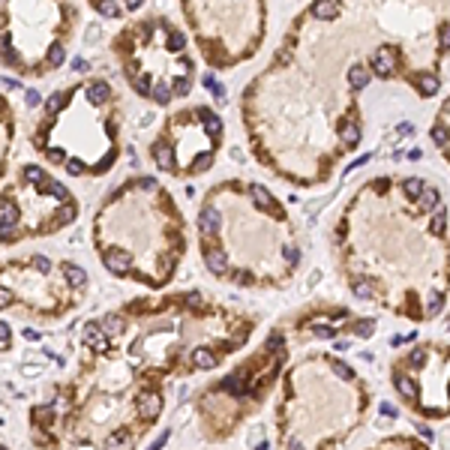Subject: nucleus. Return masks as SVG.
Returning a JSON list of instances; mask_svg holds the SVG:
<instances>
[{"label": "nucleus", "mask_w": 450, "mask_h": 450, "mask_svg": "<svg viewBox=\"0 0 450 450\" xmlns=\"http://www.w3.org/2000/svg\"><path fill=\"white\" fill-rule=\"evenodd\" d=\"M102 261H105V267L111 273H126L129 264H132V255L123 252V249H108V252H102Z\"/></svg>", "instance_id": "1"}, {"label": "nucleus", "mask_w": 450, "mask_h": 450, "mask_svg": "<svg viewBox=\"0 0 450 450\" xmlns=\"http://www.w3.org/2000/svg\"><path fill=\"white\" fill-rule=\"evenodd\" d=\"M84 342L93 348V351H105V333H102V324H84Z\"/></svg>", "instance_id": "2"}, {"label": "nucleus", "mask_w": 450, "mask_h": 450, "mask_svg": "<svg viewBox=\"0 0 450 450\" xmlns=\"http://www.w3.org/2000/svg\"><path fill=\"white\" fill-rule=\"evenodd\" d=\"M198 228H201V234H213L216 228H219V213H216V207H201V216H198Z\"/></svg>", "instance_id": "3"}, {"label": "nucleus", "mask_w": 450, "mask_h": 450, "mask_svg": "<svg viewBox=\"0 0 450 450\" xmlns=\"http://www.w3.org/2000/svg\"><path fill=\"white\" fill-rule=\"evenodd\" d=\"M153 159H156V165H159L162 171H174V153H171V147L165 141L153 144Z\"/></svg>", "instance_id": "4"}, {"label": "nucleus", "mask_w": 450, "mask_h": 450, "mask_svg": "<svg viewBox=\"0 0 450 450\" xmlns=\"http://www.w3.org/2000/svg\"><path fill=\"white\" fill-rule=\"evenodd\" d=\"M159 408H162V399L156 393H141V396H138V411H141L144 417H156Z\"/></svg>", "instance_id": "5"}, {"label": "nucleus", "mask_w": 450, "mask_h": 450, "mask_svg": "<svg viewBox=\"0 0 450 450\" xmlns=\"http://www.w3.org/2000/svg\"><path fill=\"white\" fill-rule=\"evenodd\" d=\"M372 72H375V75H384V78L393 72V57H390L387 48H381V51L372 54Z\"/></svg>", "instance_id": "6"}, {"label": "nucleus", "mask_w": 450, "mask_h": 450, "mask_svg": "<svg viewBox=\"0 0 450 450\" xmlns=\"http://www.w3.org/2000/svg\"><path fill=\"white\" fill-rule=\"evenodd\" d=\"M63 276H66V282H69L72 288H81V285L87 282V273H84L78 264H63Z\"/></svg>", "instance_id": "7"}, {"label": "nucleus", "mask_w": 450, "mask_h": 450, "mask_svg": "<svg viewBox=\"0 0 450 450\" xmlns=\"http://www.w3.org/2000/svg\"><path fill=\"white\" fill-rule=\"evenodd\" d=\"M198 117L204 120V126H207V132H210L213 138H216V135L222 132V120H219V117H216V114H213L210 108H198Z\"/></svg>", "instance_id": "8"}, {"label": "nucleus", "mask_w": 450, "mask_h": 450, "mask_svg": "<svg viewBox=\"0 0 450 450\" xmlns=\"http://www.w3.org/2000/svg\"><path fill=\"white\" fill-rule=\"evenodd\" d=\"M204 261H207V267H210L213 273H222L225 264H228L225 252H219V249H207V252H204Z\"/></svg>", "instance_id": "9"}, {"label": "nucleus", "mask_w": 450, "mask_h": 450, "mask_svg": "<svg viewBox=\"0 0 450 450\" xmlns=\"http://www.w3.org/2000/svg\"><path fill=\"white\" fill-rule=\"evenodd\" d=\"M108 93H111V90H108V84H105V81H93V84L87 87V99H90L93 105H102V102L108 99Z\"/></svg>", "instance_id": "10"}, {"label": "nucleus", "mask_w": 450, "mask_h": 450, "mask_svg": "<svg viewBox=\"0 0 450 450\" xmlns=\"http://www.w3.org/2000/svg\"><path fill=\"white\" fill-rule=\"evenodd\" d=\"M393 384L399 387V393H402L405 399H414V381H411L405 372H393Z\"/></svg>", "instance_id": "11"}, {"label": "nucleus", "mask_w": 450, "mask_h": 450, "mask_svg": "<svg viewBox=\"0 0 450 450\" xmlns=\"http://www.w3.org/2000/svg\"><path fill=\"white\" fill-rule=\"evenodd\" d=\"M348 84H351L354 90H363V87L369 84V75H366L363 66H351V69H348Z\"/></svg>", "instance_id": "12"}, {"label": "nucleus", "mask_w": 450, "mask_h": 450, "mask_svg": "<svg viewBox=\"0 0 450 450\" xmlns=\"http://www.w3.org/2000/svg\"><path fill=\"white\" fill-rule=\"evenodd\" d=\"M249 192H252V201H255L261 210H270V207H273V201H270V192H267V189H264L261 183H252V189H249Z\"/></svg>", "instance_id": "13"}, {"label": "nucleus", "mask_w": 450, "mask_h": 450, "mask_svg": "<svg viewBox=\"0 0 450 450\" xmlns=\"http://www.w3.org/2000/svg\"><path fill=\"white\" fill-rule=\"evenodd\" d=\"M192 363L195 366H201V369H210V366H216V357H213V351H207V348H195L192 351Z\"/></svg>", "instance_id": "14"}, {"label": "nucleus", "mask_w": 450, "mask_h": 450, "mask_svg": "<svg viewBox=\"0 0 450 450\" xmlns=\"http://www.w3.org/2000/svg\"><path fill=\"white\" fill-rule=\"evenodd\" d=\"M24 177L30 180L33 186H39V189H45V192H48V186L54 183V180H48V177H45V171H39V168H27V171H24Z\"/></svg>", "instance_id": "15"}, {"label": "nucleus", "mask_w": 450, "mask_h": 450, "mask_svg": "<svg viewBox=\"0 0 450 450\" xmlns=\"http://www.w3.org/2000/svg\"><path fill=\"white\" fill-rule=\"evenodd\" d=\"M222 387L228 390V393H234V396H243V393H246V387H243V375H240V372L228 375V378L222 381Z\"/></svg>", "instance_id": "16"}, {"label": "nucleus", "mask_w": 450, "mask_h": 450, "mask_svg": "<svg viewBox=\"0 0 450 450\" xmlns=\"http://www.w3.org/2000/svg\"><path fill=\"white\" fill-rule=\"evenodd\" d=\"M420 93H423V97H435V93H438V78H435V75H420Z\"/></svg>", "instance_id": "17"}, {"label": "nucleus", "mask_w": 450, "mask_h": 450, "mask_svg": "<svg viewBox=\"0 0 450 450\" xmlns=\"http://www.w3.org/2000/svg\"><path fill=\"white\" fill-rule=\"evenodd\" d=\"M312 12L318 18H333V15H339V3H315Z\"/></svg>", "instance_id": "18"}, {"label": "nucleus", "mask_w": 450, "mask_h": 450, "mask_svg": "<svg viewBox=\"0 0 450 450\" xmlns=\"http://www.w3.org/2000/svg\"><path fill=\"white\" fill-rule=\"evenodd\" d=\"M102 330H105L108 336H117V333H123V322L114 318V315H105V318H102Z\"/></svg>", "instance_id": "19"}, {"label": "nucleus", "mask_w": 450, "mask_h": 450, "mask_svg": "<svg viewBox=\"0 0 450 450\" xmlns=\"http://www.w3.org/2000/svg\"><path fill=\"white\" fill-rule=\"evenodd\" d=\"M372 330H375V322H372V318L351 324V333H354V336H372Z\"/></svg>", "instance_id": "20"}, {"label": "nucleus", "mask_w": 450, "mask_h": 450, "mask_svg": "<svg viewBox=\"0 0 450 450\" xmlns=\"http://www.w3.org/2000/svg\"><path fill=\"white\" fill-rule=\"evenodd\" d=\"M438 204V189H423V198H420V210H432Z\"/></svg>", "instance_id": "21"}, {"label": "nucleus", "mask_w": 450, "mask_h": 450, "mask_svg": "<svg viewBox=\"0 0 450 450\" xmlns=\"http://www.w3.org/2000/svg\"><path fill=\"white\" fill-rule=\"evenodd\" d=\"M63 102H66V93H54V97L45 102V111H48V114H57V111L63 108Z\"/></svg>", "instance_id": "22"}, {"label": "nucleus", "mask_w": 450, "mask_h": 450, "mask_svg": "<svg viewBox=\"0 0 450 450\" xmlns=\"http://www.w3.org/2000/svg\"><path fill=\"white\" fill-rule=\"evenodd\" d=\"M0 216H3V225H9V228H12V222H15V210H12L9 198H3V204H0Z\"/></svg>", "instance_id": "23"}, {"label": "nucleus", "mask_w": 450, "mask_h": 450, "mask_svg": "<svg viewBox=\"0 0 450 450\" xmlns=\"http://www.w3.org/2000/svg\"><path fill=\"white\" fill-rule=\"evenodd\" d=\"M342 138H345V144H348V147H354V144L360 141V129L354 126V123H348V126L342 129Z\"/></svg>", "instance_id": "24"}, {"label": "nucleus", "mask_w": 450, "mask_h": 450, "mask_svg": "<svg viewBox=\"0 0 450 450\" xmlns=\"http://www.w3.org/2000/svg\"><path fill=\"white\" fill-rule=\"evenodd\" d=\"M153 99H156V102H159V105H165V102H171V90H168V84H156V87H153Z\"/></svg>", "instance_id": "25"}, {"label": "nucleus", "mask_w": 450, "mask_h": 450, "mask_svg": "<svg viewBox=\"0 0 450 450\" xmlns=\"http://www.w3.org/2000/svg\"><path fill=\"white\" fill-rule=\"evenodd\" d=\"M402 192H405V195H420V192H423V183H420L417 177H408V180L402 183Z\"/></svg>", "instance_id": "26"}, {"label": "nucleus", "mask_w": 450, "mask_h": 450, "mask_svg": "<svg viewBox=\"0 0 450 450\" xmlns=\"http://www.w3.org/2000/svg\"><path fill=\"white\" fill-rule=\"evenodd\" d=\"M441 300H444V294H441V291H432V294H429V303H426L429 315H435V312L441 309Z\"/></svg>", "instance_id": "27"}, {"label": "nucleus", "mask_w": 450, "mask_h": 450, "mask_svg": "<svg viewBox=\"0 0 450 450\" xmlns=\"http://www.w3.org/2000/svg\"><path fill=\"white\" fill-rule=\"evenodd\" d=\"M135 93H141V97L150 93V78L147 75H135Z\"/></svg>", "instance_id": "28"}, {"label": "nucleus", "mask_w": 450, "mask_h": 450, "mask_svg": "<svg viewBox=\"0 0 450 450\" xmlns=\"http://www.w3.org/2000/svg\"><path fill=\"white\" fill-rule=\"evenodd\" d=\"M354 294H357L360 300H369V297H372V285L360 279V282H354Z\"/></svg>", "instance_id": "29"}, {"label": "nucleus", "mask_w": 450, "mask_h": 450, "mask_svg": "<svg viewBox=\"0 0 450 450\" xmlns=\"http://www.w3.org/2000/svg\"><path fill=\"white\" fill-rule=\"evenodd\" d=\"M63 60H66V51L60 48V45H54V48H51V54H48V63H51V66H60Z\"/></svg>", "instance_id": "30"}, {"label": "nucleus", "mask_w": 450, "mask_h": 450, "mask_svg": "<svg viewBox=\"0 0 450 450\" xmlns=\"http://www.w3.org/2000/svg\"><path fill=\"white\" fill-rule=\"evenodd\" d=\"M57 219H60V222H72V219H75V207H72V204H63V207H60V210H57Z\"/></svg>", "instance_id": "31"}, {"label": "nucleus", "mask_w": 450, "mask_h": 450, "mask_svg": "<svg viewBox=\"0 0 450 450\" xmlns=\"http://www.w3.org/2000/svg\"><path fill=\"white\" fill-rule=\"evenodd\" d=\"M168 48H171V51H180V48H183V33H177V30L168 33Z\"/></svg>", "instance_id": "32"}, {"label": "nucleus", "mask_w": 450, "mask_h": 450, "mask_svg": "<svg viewBox=\"0 0 450 450\" xmlns=\"http://www.w3.org/2000/svg\"><path fill=\"white\" fill-rule=\"evenodd\" d=\"M444 219H447V213H444V210H438V213H435V219H432V225H429V231H432V234H441Z\"/></svg>", "instance_id": "33"}, {"label": "nucleus", "mask_w": 450, "mask_h": 450, "mask_svg": "<svg viewBox=\"0 0 450 450\" xmlns=\"http://www.w3.org/2000/svg\"><path fill=\"white\" fill-rule=\"evenodd\" d=\"M48 195H51V198H57V201H66V186L63 183H51V186H48Z\"/></svg>", "instance_id": "34"}, {"label": "nucleus", "mask_w": 450, "mask_h": 450, "mask_svg": "<svg viewBox=\"0 0 450 450\" xmlns=\"http://www.w3.org/2000/svg\"><path fill=\"white\" fill-rule=\"evenodd\" d=\"M330 366H333V372H336V375H339V378H351V369H348V366H345V363H339V360H333V363H330Z\"/></svg>", "instance_id": "35"}, {"label": "nucleus", "mask_w": 450, "mask_h": 450, "mask_svg": "<svg viewBox=\"0 0 450 450\" xmlns=\"http://www.w3.org/2000/svg\"><path fill=\"white\" fill-rule=\"evenodd\" d=\"M97 9H99V12H102V15H108V18H114V15L120 12V9H117L114 3H97Z\"/></svg>", "instance_id": "36"}, {"label": "nucleus", "mask_w": 450, "mask_h": 450, "mask_svg": "<svg viewBox=\"0 0 450 450\" xmlns=\"http://www.w3.org/2000/svg\"><path fill=\"white\" fill-rule=\"evenodd\" d=\"M282 252H285V258H288L291 264H297V246H294V243H285V246H282Z\"/></svg>", "instance_id": "37"}, {"label": "nucleus", "mask_w": 450, "mask_h": 450, "mask_svg": "<svg viewBox=\"0 0 450 450\" xmlns=\"http://www.w3.org/2000/svg\"><path fill=\"white\" fill-rule=\"evenodd\" d=\"M432 138H435L438 144H444V141H447V138H450V132H447V129H444V126H435V129H432Z\"/></svg>", "instance_id": "38"}, {"label": "nucleus", "mask_w": 450, "mask_h": 450, "mask_svg": "<svg viewBox=\"0 0 450 450\" xmlns=\"http://www.w3.org/2000/svg\"><path fill=\"white\" fill-rule=\"evenodd\" d=\"M189 87H192V81H189V78H180V81L174 84V90H177L180 97H186V93H189Z\"/></svg>", "instance_id": "39"}, {"label": "nucleus", "mask_w": 450, "mask_h": 450, "mask_svg": "<svg viewBox=\"0 0 450 450\" xmlns=\"http://www.w3.org/2000/svg\"><path fill=\"white\" fill-rule=\"evenodd\" d=\"M138 189L153 192V189H156V180H153V177H141V180H138Z\"/></svg>", "instance_id": "40"}, {"label": "nucleus", "mask_w": 450, "mask_h": 450, "mask_svg": "<svg viewBox=\"0 0 450 450\" xmlns=\"http://www.w3.org/2000/svg\"><path fill=\"white\" fill-rule=\"evenodd\" d=\"M273 348H282V336L279 333H270L267 336V351H273Z\"/></svg>", "instance_id": "41"}, {"label": "nucleus", "mask_w": 450, "mask_h": 450, "mask_svg": "<svg viewBox=\"0 0 450 450\" xmlns=\"http://www.w3.org/2000/svg\"><path fill=\"white\" fill-rule=\"evenodd\" d=\"M33 264H36L42 273H48V270H51V261H48L45 255H36V258H33Z\"/></svg>", "instance_id": "42"}, {"label": "nucleus", "mask_w": 450, "mask_h": 450, "mask_svg": "<svg viewBox=\"0 0 450 450\" xmlns=\"http://www.w3.org/2000/svg\"><path fill=\"white\" fill-rule=\"evenodd\" d=\"M315 336H318V339H333V327H324V324H318V327H315Z\"/></svg>", "instance_id": "43"}, {"label": "nucleus", "mask_w": 450, "mask_h": 450, "mask_svg": "<svg viewBox=\"0 0 450 450\" xmlns=\"http://www.w3.org/2000/svg\"><path fill=\"white\" fill-rule=\"evenodd\" d=\"M66 171H69V174H84V165L78 159H72V162H66Z\"/></svg>", "instance_id": "44"}, {"label": "nucleus", "mask_w": 450, "mask_h": 450, "mask_svg": "<svg viewBox=\"0 0 450 450\" xmlns=\"http://www.w3.org/2000/svg\"><path fill=\"white\" fill-rule=\"evenodd\" d=\"M165 441H168V432H162L159 438H156V441L150 444V450H162V447H165Z\"/></svg>", "instance_id": "45"}, {"label": "nucleus", "mask_w": 450, "mask_h": 450, "mask_svg": "<svg viewBox=\"0 0 450 450\" xmlns=\"http://www.w3.org/2000/svg\"><path fill=\"white\" fill-rule=\"evenodd\" d=\"M381 414H384V417H396V411H393L390 402H381Z\"/></svg>", "instance_id": "46"}, {"label": "nucleus", "mask_w": 450, "mask_h": 450, "mask_svg": "<svg viewBox=\"0 0 450 450\" xmlns=\"http://www.w3.org/2000/svg\"><path fill=\"white\" fill-rule=\"evenodd\" d=\"M420 429V435H423V438H426V441H432V438H435V435H432V429H429V426H417Z\"/></svg>", "instance_id": "47"}, {"label": "nucleus", "mask_w": 450, "mask_h": 450, "mask_svg": "<svg viewBox=\"0 0 450 450\" xmlns=\"http://www.w3.org/2000/svg\"><path fill=\"white\" fill-rule=\"evenodd\" d=\"M39 93H36V90H27V105H36V102H39Z\"/></svg>", "instance_id": "48"}, {"label": "nucleus", "mask_w": 450, "mask_h": 450, "mask_svg": "<svg viewBox=\"0 0 450 450\" xmlns=\"http://www.w3.org/2000/svg\"><path fill=\"white\" fill-rule=\"evenodd\" d=\"M441 45H444V48H450V27H444V30H441Z\"/></svg>", "instance_id": "49"}, {"label": "nucleus", "mask_w": 450, "mask_h": 450, "mask_svg": "<svg viewBox=\"0 0 450 450\" xmlns=\"http://www.w3.org/2000/svg\"><path fill=\"white\" fill-rule=\"evenodd\" d=\"M3 87H6V90H18V81H12V78H3Z\"/></svg>", "instance_id": "50"}, {"label": "nucleus", "mask_w": 450, "mask_h": 450, "mask_svg": "<svg viewBox=\"0 0 450 450\" xmlns=\"http://www.w3.org/2000/svg\"><path fill=\"white\" fill-rule=\"evenodd\" d=\"M48 156H51L54 162H60V159H63V150H48Z\"/></svg>", "instance_id": "51"}, {"label": "nucleus", "mask_w": 450, "mask_h": 450, "mask_svg": "<svg viewBox=\"0 0 450 450\" xmlns=\"http://www.w3.org/2000/svg\"><path fill=\"white\" fill-rule=\"evenodd\" d=\"M97 36H99V30L97 27H90V30H87V42H97Z\"/></svg>", "instance_id": "52"}, {"label": "nucleus", "mask_w": 450, "mask_h": 450, "mask_svg": "<svg viewBox=\"0 0 450 450\" xmlns=\"http://www.w3.org/2000/svg\"><path fill=\"white\" fill-rule=\"evenodd\" d=\"M291 450H303V447H300V444H297V441H291Z\"/></svg>", "instance_id": "53"}]
</instances>
